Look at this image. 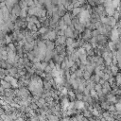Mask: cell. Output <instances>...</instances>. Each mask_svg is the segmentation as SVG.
<instances>
[{
  "label": "cell",
  "mask_w": 121,
  "mask_h": 121,
  "mask_svg": "<svg viewBox=\"0 0 121 121\" xmlns=\"http://www.w3.org/2000/svg\"><path fill=\"white\" fill-rule=\"evenodd\" d=\"M83 78H84L85 80H89L90 78H91V73L88 72V71H85V72L83 73Z\"/></svg>",
  "instance_id": "7c38bea8"
},
{
  "label": "cell",
  "mask_w": 121,
  "mask_h": 121,
  "mask_svg": "<svg viewBox=\"0 0 121 121\" xmlns=\"http://www.w3.org/2000/svg\"><path fill=\"white\" fill-rule=\"evenodd\" d=\"M18 4L21 7V9H28L27 4H26V1H25V0H20Z\"/></svg>",
  "instance_id": "9c48e42d"
},
{
  "label": "cell",
  "mask_w": 121,
  "mask_h": 121,
  "mask_svg": "<svg viewBox=\"0 0 121 121\" xmlns=\"http://www.w3.org/2000/svg\"><path fill=\"white\" fill-rule=\"evenodd\" d=\"M93 113H94L95 115H96V116L99 114V113H98V112H97V110H95V109H94V110H93Z\"/></svg>",
  "instance_id": "ffe728a7"
},
{
  "label": "cell",
  "mask_w": 121,
  "mask_h": 121,
  "mask_svg": "<svg viewBox=\"0 0 121 121\" xmlns=\"http://www.w3.org/2000/svg\"><path fill=\"white\" fill-rule=\"evenodd\" d=\"M65 42H66V38H65V36H60V37H58L56 43H57V44H63Z\"/></svg>",
  "instance_id": "52a82bcc"
},
{
  "label": "cell",
  "mask_w": 121,
  "mask_h": 121,
  "mask_svg": "<svg viewBox=\"0 0 121 121\" xmlns=\"http://www.w3.org/2000/svg\"><path fill=\"white\" fill-rule=\"evenodd\" d=\"M44 35H45V34H44ZM45 38L48 39V40H50V41L55 40V39L57 38V31H56V30H49V31L46 33Z\"/></svg>",
  "instance_id": "7a4b0ae2"
},
{
  "label": "cell",
  "mask_w": 121,
  "mask_h": 121,
  "mask_svg": "<svg viewBox=\"0 0 121 121\" xmlns=\"http://www.w3.org/2000/svg\"><path fill=\"white\" fill-rule=\"evenodd\" d=\"M10 42H11L10 37H9V36H7V37H6V43H10Z\"/></svg>",
  "instance_id": "e0dca14e"
},
{
  "label": "cell",
  "mask_w": 121,
  "mask_h": 121,
  "mask_svg": "<svg viewBox=\"0 0 121 121\" xmlns=\"http://www.w3.org/2000/svg\"><path fill=\"white\" fill-rule=\"evenodd\" d=\"M74 108L78 109V110H81V109H84V103L83 101L81 100H78L74 103Z\"/></svg>",
  "instance_id": "277c9868"
},
{
  "label": "cell",
  "mask_w": 121,
  "mask_h": 121,
  "mask_svg": "<svg viewBox=\"0 0 121 121\" xmlns=\"http://www.w3.org/2000/svg\"><path fill=\"white\" fill-rule=\"evenodd\" d=\"M20 11H21V7L19 6V4H15L12 8V10H11V13L12 15H15V16H19L20 14Z\"/></svg>",
  "instance_id": "3957f363"
},
{
  "label": "cell",
  "mask_w": 121,
  "mask_h": 121,
  "mask_svg": "<svg viewBox=\"0 0 121 121\" xmlns=\"http://www.w3.org/2000/svg\"><path fill=\"white\" fill-rule=\"evenodd\" d=\"M10 50H12V51H15V46L12 44V43H9V46H8Z\"/></svg>",
  "instance_id": "9a60e30c"
},
{
  "label": "cell",
  "mask_w": 121,
  "mask_h": 121,
  "mask_svg": "<svg viewBox=\"0 0 121 121\" xmlns=\"http://www.w3.org/2000/svg\"><path fill=\"white\" fill-rule=\"evenodd\" d=\"M27 28L30 29V30H32V31H36L37 26H36V25H35L34 23H32V22H27Z\"/></svg>",
  "instance_id": "ba28073f"
},
{
  "label": "cell",
  "mask_w": 121,
  "mask_h": 121,
  "mask_svg": "<svg viewBox=\"0 0 121 121\" xmlns=\"http://www.w3.org/2000/svg\"><path fill=\"white\" fill-rule=\"evenodd\" d=\"M107 100H108V102H111V103H113V102H116L117 101V98H116V96H115V95H113V94H109L108 95H107Z\"/></svg>",
  "instance_id": "5b68a950"
},
{
  "label": "cell",
  "mask_w": 121,
  "mask_h": 121,
  "mask_svg": "<svg viewBox=\"0 0 121 121\" xmlns=\"http://www.w3.org/2000/svg\"><path fill=\"white\" fill-rule=\"evenodd\" d=\"M25 1H26V0H25Z\"/></svg>",
  "instance_id": "7402d4cb"
},
{
  "label": "cell",
  "mask_w": 121,
  "mask_h": 121,
  "mask_svg": "<svg viewBox=\"0 0 121 121\" xmlns=\"http://www.w3.org/2000/svg\"><path fill=\"white\" fill-rule=\"evenodd\" d=\"M78 3L82 6L83 4H85V3H86V1H87V0H78Z\"/></svg>",
  "instance_id": "d6986e66"
},
{
  "label": "cell",
  "mask_w": 121,
  "mask_h": 121,
  "mask_svg": "<svg viewBox=\"0 0 121 121\" xmlns=\"http://www.w3.org/2000/svg\"><path fill=\"white\" fill-rule=\"evenodd\" d=\"M115 81H116V83H117L118 86L121 85V74L120 73H117L115 75Z\"/></svg>",
  "instance_id": "30bf717a"
},
{
  "label": "cell",
  "mask_w": 121,
  "mask_h": 121,
  "mask_svg": "<svg viewBox=\"0 0 121 121\" xmlns=\"http://www.w3.org/2000/svg\"><path fill=\"white\" fill-rule=\"evenodd\" d=\"M26 4H27V7H28V8H29V7H32V6L35 5V3H34L33 0H26Z\"/></svg>",
  "instance_id": "5bb4252c"
},
{
  "label": "cell",
  "mask_w": 121,
  "mask_h": 121,
  "mask_svg": "<svg viewBox=\"0 0 121 121\" xmlns=\"http://www.w3.org/2000/svg\"><path fill=\"white\" fill-rule=\"evenodd\" d=\"M48 31H49V30H48L45 26H41V27H40V29H39V32H40L42 35H44V34H45V33H47Z\"/></svg>",
  "instance_id": "8fae6325"
},
{
  "label": "cell",
  "mask_w": 121,
  "mask_h": 121,
  "mask_svg": "<svg viewBox=\"0 0 121 121\" xmlns=\"http://www.w3.org/2000/svg\"><path fill=\"white\" fill-rule=\"evenodd\" d=\"M108 110H109V111H115V107H114L113 105H110L109 108H108Z\"/></svg>",
  "instance_id": "ac0fdd59"
},
{
  "label": "cell",
  "mask_w": 121,
  "mask_h": 121,
  "mask_svg": "<svg viewBox=\"0 0 121 121\" xmlns=\"http://www.w3.org/2000/svg\"><path fill=\"white\" fill-rule=\"evenodd\" d=\"M115 121H118V120H115Z\"/></svg>",
  "instance_id": "44dd1931"
},
{
  "label": "cell",
  "mask_w": 121,
  "mask_h": 121,
  "mask_svg": "<svg viewBox=\"0 0 121 121\" xmlns=\"http://www.w3.org/2000/svg\"><path fill=\"white\" fill-rule=\"evenodd\" d=\"M101 106H102L103 108H106V109H108L110 105H109V103H106V102H103V103L101 104Z\"/></svg>",
  "instance_id": "2e32d148"
},
{
  "label": "cell",
  "mask_w": 121,
  "mask_h": 121,
  "mask_svg": "<svg viewBox=\"0 0 121 121\" xmlns=\"http://www.w3.org/2000/svg\"><path fill=\"white\" fill-rule=\"evenodd\" d=\"M114 107H115V111L121 112V102H117V103H115Z\"/></svg>",
  "instance_id": "4fadbf2b"
},
{
  "label": "cell",
  "mask_w": 121,
  "mask_h": 121,
  "mask_svg": "<svg viewBox=\"0 0 121 121\" xmlns=\"http://www.w3.org/2000/svg\"><path fill=\"white\" fill-rule=\"evenodd\" d=\"M61 18H62V20L64 21V23H65V25L67 26L72 25V17H71V14H69L68 12H66Z\"/></svg>",
  "instance_id": "6da1fadb"
},
{
  "label": "cell",
  "mask_w": 121,
  "mask_h": 121,
  "mask_svg": "<svg viewBox=\"0 0 121 121\" xmlns=\"http://www.w3.org/2000/svg\"><path fill=\"white\" fill-rule=\"evenodd\" d=\"M0 83H1V86H2L4 89H8V88H9V87L11 86L10 83L8 82V81L5 80V79H1V80H0Z\"/></svg>",
  "instance_id": "8992f818"
}]
</instances>
